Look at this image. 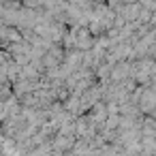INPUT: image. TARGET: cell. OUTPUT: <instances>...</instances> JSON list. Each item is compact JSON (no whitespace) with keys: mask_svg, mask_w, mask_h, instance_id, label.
<instances>
[{"mask_svg":"<svg viewBox=\"0 0 156 156\" xmlns=\"http://www.w3.org/2000/svg\"><path fill=\"white\" fill-rule=\"evenodd\" d=\"M62 58H64V49H62L60 45H51V47L43 54L41 64H43L45 71H51V69H56V66L62 64Z\"/></svg>","mask_w":156,"mask_h":156,"instance_id":"6da1fadb","label":"cell"},{"mask_svg":"<svg viewBox=\"0 0 156 156\" xmlns=\"http://www.w3.org/2000/svg\"><path fill=\"white\" fill-rule=\"evenodd\" d=\"M137 109L141 115H152L154 113V88H141L139 98H137Z\"/></svg>","mask_w":156,"mask_h":156,"instance_id":"7a4b0ae2","label":"cell"},{"mask_svg":"<svg viewBox=\"0 0 156 156\" xmlns=\"http://www.w3.org/2000/svg\"><path fill=\"white\" fill-rule=\"evenodd\" d=\"M73 34H75V47H73V49H77V51H81V54L92 49L94 37L90 34L88 28H73Z\"/></svg>","mask_w":156,"mask_h":156,"instance_id":"3957f363","label":"cell"},{"mask_svg":"<svg viewBox=\"0 0 156 156\" xmlns=\"http://www.w3.org/2000/svg\"><path fill=\"white\" fill-rule=\"evenodd\" d=\"M28 152L20 145V143H15L13 139H5V143L0 145V156H26Z\"/></svg>","mask_w":156,"mask_h":156,"instance_id":"277c9868","label":"cell"},{"mask_svg":"<svg viewBox=\"0 0 156 156\" xmlns=\"http://www.w3.org/2000/svg\"><path fill=\"white\" fill-rule=\"evenodd\" d=\"M7 62V54H5V49L0 47V64H5Z\"/></svg>","mask_w":156,"mask_h":156,"instance_id":"5b68a950","label":"cell"}]
</instances>
